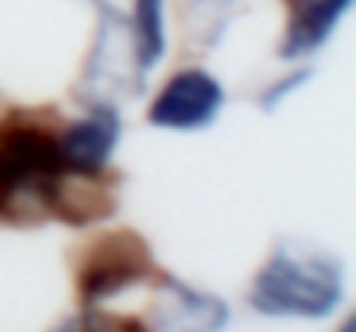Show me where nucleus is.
<instances>
[{
	"label": "nucleus",
	"mask_w": 356,
	"mask_h": 332,
	"mask_svg": "<svg viewBox=\"0 0 356 332\" xmlns=\"http://www.w3.org/2000/svg\"><path fill=\"white\" fill-rule=\"evenodd\" d=\"M56 133L15 112L0 126V221L49 217V203L63 182Z\"/></svg>",
	"instance_id": "nucleus-1"
},
{
	"label": "nucleus",
	"mask_w": 356,
	"mask_h": 332,
	"mask_svg": "<svg viewBox=\"0 0 356 332\" xmlns=\"http://www.w3.org/2000/svg\"><path fill=\"white\" fill-rule=\"evenodd\" d=\"M346 297V266L328 252H273L255 273L248 304L266 318H328Z\"/></svg>",
	"instance_id": "nucleus-2"
},
{
	"label": "nucleus",
	"mask_w": 356,
	"mask_h": 332,
	"mask_svg": "<svg viewBox=\"0 0 356 332\" xmlns=\"http://www.w3.org/2000/svg\"><path fill=\"white\" fill-rule=\"evenodd\" d=\"M157 276H161V266L154 262V248L147 245V238L133 228H119V231L98 235L81 252L74 287H77L81 304H102Z\"/></svg>",
	"instance_id": "nucleus-3"
},
{
	"label": "nucleus",
	"mask_w": 356,
	"mask_h": 332,
	"mask_svg": "<svg viewBox=\"0 0 356 332\" xmlns=\"http://www.w3.org/2000/svg\"><path fill=\"white\" fill-rule=\"evenodd\" d=\"M224 102H227L224 84L213 74L189 67V70H178L175 77L164 81V88L150 102L147 122L157 129H178V133L207 129L224 112Z\"/></svg>",
	"instance_id": "nucleus-4"
},
{
	"label": "nucleus",
	"mask_w": 356,
	"mask_h": 332,
	"mask_svg": "<svg viewBox=\"0 0 356 332\" xmlns=\"http://www.w3.org/2000/svg\"><path fill=\"white\" fill-rule=\"evenodd\" d=\"M122 136V119L119 109L108 98H98L88 116L74 119L56 133V154L67 175L81 179H102L112 164V154Z\"/></svg>",
	"instance_id": "nucleus-5"
},
{
	"label": "nucleus",
	"mask_w": 356,
	"mask_h": 332,
	"mask_svg": "<svg viewBox=\"0 0 356 332\" xmlns=\"http://www.w3.org/2000/svg\"><path fill=\"white\" fill-rule=\"evenodd\" d=\"M157 287L168 294V301L157 315V332H224L227 329L231 308L224 297L207 294L164 269L157 276Z\"/></svg>",
	"instance_id": "nucleus-6"
},
{
	"label": "nucleus",
	"mask_w": 356,
	"mask_h": 332,
	"mask_svg": "<svg viewBox=\"0 0 356 332\" xmlns=\"http://www.w3.org/2000/svg\"><path fill=\"white\" fill-rule=\"evenodd\" d=\"M353 0H286V29L280 42L283 60L314 56L349 15Z\"/></svg>",
	"instance_id": "nucleus-7"
},
{
	"label": "nucleus",
	"mask_w": 356,
	"mask_h": 332,
	"mask_svg": "<svg viewBox=\"0 0 356 332\" xmlns=\"http://www.w3.org/2000/svg\"><path fill=\"white\" fill-rule=\"evenodd\" d=\"M168 0H133V11L126 15L129 29V53H133V77L136 88L150 77V70L168 53V25H164Z\"/></svg>",
	"instance_id": "nucleus-8"
},
{
	"label": "nucleus",
	"mask_w": 356,
	"mask_h": 332,
	"mask_svg": "<svg viewBox=\"0 0 356 332\" xmlns=\"http://www.w3.org/2000/svg\"><path fill=\"white\" fill-rule=\"evenodd\" d=\"M53 332H150L143 318L119 315V311H102L98 304H84V311L63 318Z\"/></svg>",
	"instance_id": "nucleus-9"
},
{
	"label": "nucleus",
	"mask_w": 356,
	"mask_h": 332,
	"mask_svg": "<svg viewBox=\"0 0 356 332\" xmlns=\"http://www.w3.org/2000/svg\"><path fill=\"white\" fill-rule=\"evenodd\" d=\"M307 81H311V67H300V70L286 74L283 81H276V84H269V88L262 91V98H259V109H262V112H273V109H280V102H283L286 95H293L297 88H304Z\"/></svg>",
	"instance_id": "nucleus-10"
},
{
	"label": "nucleus",
	"mask_w": 356,
	"mask_h": 332,
	"mask_svg": "<svg viewBox=\"0 0 356 332\" xmlns=\"http://www.w3.org/2000/svg\"><path fill=\"white\" fill-rule=\"evenodd\" d=\"M339 332H356V322H353V318H346V322H342V329H339Z\"/></svg>",
	"instance_id": "nucleus-11"
},
{
	"label": "nucleus",
	"mask_w": 356,
	"mask_h": 332,
	"mask_svg": "<svg viewBox=\"0 0 356 332\" xmlns=\"http://www.w3.org/2000/svg\"><path fill=\"white\" fill-rule=\"evenodd\" d=\"M95 4H105V0H95Z\"/></svg>",
	"instance_id": "nucleus-12"
}]
</instances>
